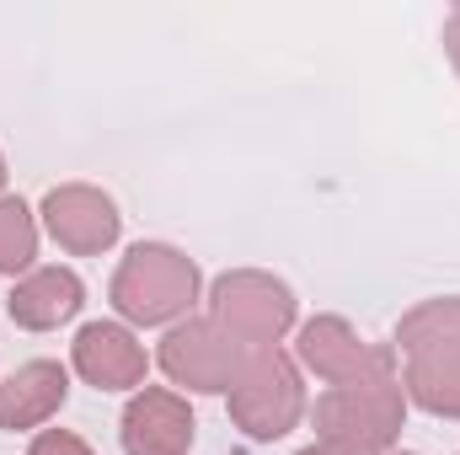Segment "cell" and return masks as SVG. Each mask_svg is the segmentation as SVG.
I'll return each instance as SVG.
<instances>
[{
  "label": "cell",
  "instance_id": "obj_1",
  "mask_svg": "<svg viewBox=\"0 0 460 455\" xmlns=\"http://www.w3.org/2000/svg\"><path fill=\"white\" fill-rule=\"evenodd\" d=\"M193 300H199V268H193V257H182L177 246L139 241L113 273L118 317H128V322H139V327H166V322L188 317Z\"/></svg>",
  "mask_w": 460,
  "mask_h": 455
},
{
  "label": "cell",
  "instance_id": "obj_2",
  "mask_svg": "<svg viewBox=\"0 0 460 455\" xmlns=\"http://www.w3.org/2000/svg\"><path fill=\"white\" fill-rule=\"evenodd\" d=\"M402 380H364V386H332L316 402V434L322 445H343L358 455L391 451L402 434Z\"/></svg>",
  "mask_w": 460,
  "mask_h": 455
},
{
  "label": "cell",
  "instance_id": "obj_3",
  "mask_svg": "<svg viewBox=\"0 0 460 455\" xmlns=\"http://www.w3.org/2000/svg\"><path fill=\"white\" fill-rule=\"evenodd\" d=\"M300 413H305V391H300L295 364L279 348L246 353V370L230 386V418H235V429H246L252 440H279V434H289L300 424Z\"/></svg>",
  "mask_w": 460,
  "mask_h": 455
},
{
  "label": "cell",
  "instance_id": "obj_4",
  "mask_svg": "<svg viewBox=\"0 0 460 455\" xmlns=\"http://www.w3.org/2000/svg\"><path fill=\"white\" fill-rule=\"evenodd\" d=\"M209 306H215V322H220L246 353L273 348V343L295 327V295H289V284H279L273 273H252V268L220 273Z\"/></svg>",
  "mask_w": 460,
  "mask_h": 455
},
{
  "label": "cell",
  "instance_id": "obj_5",
  "mask_svg": "<svg viewBox=\"0 0 460 455\" xmlns=\"http://www.w3.org/2000/svg\"><path fill=\"white\" fill-rule=\"evenodd\" d=\"M161 370L188 391H230L246 370V348L230 338L215 317L177 322L161 343Z\"/></svg>",
  "mask_w": 460,
  "mask_h": 455
},
{
  "label": "cell",
  "instance_id": "obj_6",
  "mask_svg": "<svg viewBox=\"0 0 460 455\" xmlns=\"http://www.w3.org/2000/svg\"><path fill=\"white\" fill-rule=\"evenodd\" d=\"M300 359L332 380V386H364V380H396V353L358 343V333L348 327L343 317H316L300 333Z\"/></svg>",
  "mask_w": 460,
  "mask_h": 455
},
{
  "label": "cell",
  "instance_id": "obj_7",
  "mask_svg": "<svg viewBox=\"0 0 460 455\" xmlns=\"http://www.w3.org/2000/svg\"><path fill=\"white\" fill-rule=\"evenodd\" d=\"M43 226L65 252L92 257V252H108L118 241V210L108 193H97L86 183H70V188H54L43 199Z\"/></svg>",
  "mask_w": 460,
  "mask_h": 455
},
{
  "label": "cell",
  "instance_id": "obj_8",
  "mask_svg": "<svg viewBox=\"0 0 460 455\" xmlns=\"http://www.w3.org/2000/svg\"><path fill=\"white\" fill-rule=\"evenodd\" d=\"M193 445V413L177 391L145 386L123 413V451L128 455H188Z\"/></svg>",
  "mask_w": 460,
  "mask_h": 455
},
{
  "label": "cell",
  "instance_id": "obj_9",
  "mask_svg": "<svg viewBox=\"0 0 460 455\" xmlns=\"http://www.w3.org/2000/svg\"><path fill=\"white\" fill-rule=\"evenodd\" d=\"M75 370L97 391H128V386H145V348L134 343L128 327L92 322L75 338Z\"/></svg>",
  "mask_w": 460,
  "mask_h": 455
},
{
  "label": "cell",
  "instance_id": "obj_10",
  "mask_svg": "<svg viewBox=\"0 0 460 455\" xmlns=\"http://www.w3.org/2000/svg\"><path fill=\"white\" fill-rule=\"evenodd\" d=\"M81 300H86V290H81V279H75L70 268H32V273L11 290L5 311H11V322L27 327V333H54L59 322H70V317L81 311Z\"/></svg>",
  "mask_w": 460,
  "mask_h": 455
},
{
  "label": "cell",
  "instance_id": "obj_11",
  "mask_svg": "<svg viewBox=\"0 0 460 455\" xmlns=\"http://www.w3.org/2000/svg\"><path fill=\"white\" fill-rule=\"evenodd\" d=\"M70 397V375L54 359H32L22 364L5 386H0V429H38L49 424Z\"/></svg>",
  "mask_w": 460,
  "mask_h": 455
},
{
  "label": "cell",
  "instance_id": "obj_12",
  "mask_svg": "<svg viewBox=\"0 0 460 455\" xmlns=\"http://www.w3.org/2000/svg\"><path fill=\"white\" fill-rule=\"evenodd\" d=\"M407 397L434 418H460V348L412 353L407 359Z\"/></svg>",
  "mask_w": 460,
  "mask_h": 455
},
{
  "label": "cell",
  "instance_id": "obj_13",
  "mask_svg": "<svg viewBox=\"0 0 460 455\" xmlns=\"http://www.w3.org/2000/svg\"><path fill=\"white\" fill-rule=\"evenodd\" d=\"M396 343H402L407 359L412 353H434V348H460V295L456 300H429V306L407 311L402 327H396Z\"/></svg>",
  "mask_w": 460,
  "mask_h": 455
},
{
  "label": "cell",
  "instance_id": "obj_14",
  "mask_svg": "<svg viewBox=\"0 0 460 455\" xmlns=\"http://www.w3.org/2000/svg\"><path fill=\"white\" fill-rule=\"evenodd\" d=\"M38 257V226L22 199H0V273H22Z\"/></svg>",
  "mask_w": 460,
  "mask_h": 455
},
{
  "label": "cell",
  "instance_id": "obj_15",
  "mask_svg": "<svg viewBox=\"0 0 460 455\" xmlns=\"http://www.w3.org/2000/svg\"><path fill=\"white\" fill-rule=\"evenodd\" d=\"M27 455H92V445L81 434H70V429H43Z\"/></svg>",
  "mask_w": 460,
  "mask_h": 455
},
{
  "label": "cell",
  "instance_id": "obj_16",
  "mask_svg": "<svg viewBox=\"0 0 460 455\" xmlns=\"http://www.w3.org/2000/svg\"><path fill=\"white\" fill-rule=\"evenodd\" d=\"M445 49H450V59H456V70H460V5L450 11V22H445Z\"/></svg>",
  "mask_w": 460,
  "mask_h": 455
},
{
  "label": "cell",
  "instance_id": "obj_17",
  "mask_svg": "<svg viewBox=\"0 0 460 455\" xmlns=\"http://www.w3.org/2000/svg\"><path fill=\"white\" fill-rule=\"evenodd\" d=\"M300 455H358V451H343V445H311V451H300Z\"/></svg>",
  "mask_w": 460,
  "mask_h": 455
},
{
  "label": "cell",
  "instance_id": "obj_18",
  "mask_svg": "<svg viewBox=\"0 0 460 455\" xmlns=\"http://www.w3.org/2000/svg\"><path fill=\"white\" fill-rule=\"evenodd\" d=\"M0 183H5V161H0Z\"/></svg>",
  "mask_w": 460,
  "mask_h": 455
}]
</instances>
